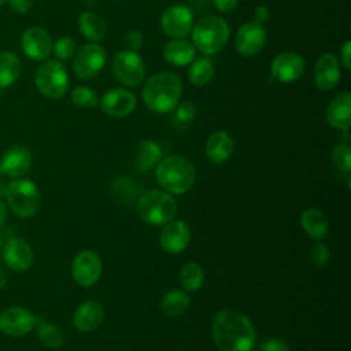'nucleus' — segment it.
I'll return each instance as SVG.
<instances>
[{"label": "nucleus", "instance_id": "nucleus-35", "mask_svg": "<svg viewBox=\"0 0 351 351\" xmlns=\"http://www.w3.org/2000/svg\"><path fill=\"white\" fill-rule=\"evenodd\" d=\"M174 110H176L174 111V121H176L177 125L191 123L195 119L196 114H197V107L189 100L177 104Z\"/></svg>", "mask_w": 351, "mask_h": 351}, {"label": "nucleus", "instance_id": "nucleus-34", "mask_svg": "<svg viewBox=\"0 0 351 351\" xmlns=\"http://www.w3.org/2000/svg\"><path fill=\"white\" fill-rule=\"evenodd\" d=\"M71 101L82 108L95 107L99 101L97 95L88 86H75L71 90Z\"/></svg>", "mask_w": 351, "mask_h": 351}, {"label": "nucleus", "instance_id": "nucleus-42", "mask_svg": "<svg viewBox=\"0 0 351 351\" xmlns=\"http://www.w3.org/2000/svg\"><path fill=\"white\" fill-rule=\"evenodd\" d=\"M213 3L221 12H230L239 5V0H213Z\"/></svg>", "mask_w": 351, "mask_h": 351}, {"label": "nucleus", "instance_id": "nucleus-22", "mask_svg": "<svg viewBox=\"0 0 351 351\" xmlns=\"http://www.w3.org/2000/svg\"><path fill=\"white\" fill-rule=\"evenodd\" d=\"M103 317L104 311L101 304L96 300H86L75 310L73 324L80 332H92L101 325Z\"/></svg>", "mask_w": 351, "mask_h": 351}, {"label": "nucleus", "instance_id": "nucleus-7", "mask_svg": "<svg viewBox=\"0 0 351 351\" xmlns=\"http://www.w3.org/2000/svg\"><path fill=\"white\" fill-rule=\"evenodd\" d=\"M34 82L37 89L48 99L63 97L69 88V74L59 60H47L36 71Z\"/></svg>", "mask_w": 351, "mask_h": 351}, {"label": "nucleus", "instance_id": "nucleus-16", "mask_svg": "<svg viewBox=\"0 0 351 351\" xmlns=\"http://www.w3.org/2000/svg\"><path fill=\"white\" fill-rule=\"evenodd\" d=\"M136 96L123 88H115L104 93L100 100V107L104 114L112 118H122L133 112L136 108Z\"/></svg>", "mask_w": 351, "mask_h": 351}, {"label": "nucleus", "instance_id": "nucleus-19", "mask_svg": "<svg viewBox=\"0 0 351 351\" xmlns=\"http://www.w3.org/2000/svg\"><path fill=\"white\" fill-rule=\"evenodd\" d=\"M21 45L26 56L33 60H44L52 51L51 36L41 27H29L21 37Z\"/></svg>", "mask_w": 351, "mask_h": 351}, {"label": "nucleus", "instance_id": "nucleus-31", "mask_svg": "<svg viewBox=\"0 0 351 351\" xmlns=\"http://www.w3.org/2000/svg\"><path fill=\"white\" fill-rule=\"evenodd\" d=\"M189 64L191 66L188 69V78L193 85L203 86L213 78L214 66L208 58L193 59Z\"/></svg>", "mask_w": 351, "mask_h": 351}, {"label": "nucleus", "instance_id": "nucleus-33", "mask_svg": "<svg viewBox=\"0 0 351 351\" xmlns=\"http://www.w3.org/2000/svg\"><path fill=\"white\" fill-rule=\"evenodd\" d=\"M332 162L333 165L344 171V173H348L350 171V167H351V148L347 143H339L333 147L332 149Z\"/></svg>", "mask_w": 351, "mask_h": 351}, {"label": "nucleus", "instance_id": "nucleus-27", "mask_svg": "<svg viewBox=\"0 0 351 351\" xmlns=\"http://www.w3.org/2000/svg\"><path fill=\"white\" fill-rule=\"evenodd\" d=\"M162 160V148L152 140H143L137 147L136 167L140 171H149Z\"/></svg>", "mask_w": 351, "mask_h": 351}, {"label": "nucleus", "instance_id": "nucleus-24", "mask_svg": "<svg viewBox=\"0 0 351 351\" xmlns=\"http://www.w3.org/2000/svg\"><path fill=\"white\" fill-rule=\"evenodd\" d=\"M196 48L185 38H174L163 48V58L173 66L184 67L195 59Z\"/></svg>", "mask_w": 351, "mask_h": 351}, {"label": "nucleus", "instance_id": "nucleus-25", "mask_svg": "<svg viewBox=\"0 0 351 351\" xmlns=\"http://www.w3.org/2000/svg\"><path fill=\"white\" fill-rule=\"evenodd\" d=\"M300 223L303 230L314 240L326 237L329 232V222L326 215L318 208H307L300 215Z\"/></svg>", "mask_w": 351, "mask_h": 351}, {"label": "nucleus", "instance_id": "nucleus-4", "mask_svg": "<svg viewBox=\"0 0 351 351\" xmlns=\"http://www.w3.org/2000/svg\"><path fill=\"white\" fill-rule=\"evenodd\" d=\"M229 25L218 15L202 18L192 29L193 47L204 55H215L229 40Z\"/></svg>", "mask_w": 351, "mask_h": 351}, {"label": "nucleus", "instance_id": "nucleus-21", "mask_svg": "<svg viewBox=\"0 0 351 351\" xmlns=\"http://www.w3.org/2000/svg\"><path fill=\"white\" fill-rule=\"evenodd\" d=\"M326 121L339 130H347L351 123V95L341 92L336 95L326 108Z\"/></svg>", "mask_w": 351, "mask_h": 351}, {"label": "nucleus", "instance_id": "nucleus-43", "mask_svg": "<svg viewBox=\"0 0 351 351\" xmlns=\"http://www.w3.org/2000/svg\"><path fill=\"white\" fill-rule=\"evenodd\" d=\"M269 8L266 5H258L255 8V12H254V18H255V22L259 23V25H263L267 19H269Z\"/></svg>", "mask_w": 351, "mask_h": 351}, {"label": "nucleus", "instance_id": "nucleus-8", "mask_svg": "<svg viewBox=\"0 0 351 351\" xmlns=\"http://www.w3.org/2000/svg\"><path fill=\"white\" fill-rule=\"evenodd\" d=\"M112 73L121 84L126 86H137L144 80L145 66L137 52L125 49L114 56Z\"/></svg>", "mask_w": 351, "mask_h": 351}, {"label": "nucleus", "instance_id": "nucleus-37", "mask_svg": "<svg viewBox=\"0 0 351 351\" xmlns=\"http://www.w3.org/2000/svg\"><path fill=\"white\" fill-rule=\"evenodd\" d=\"M310 259L315 267H325L330 261V251L324 243H315L310 250Z\"/></svg>", "mask_w": 351, "mask_h": 351}, {"label": "nucleus", "instance_id": "nucleus-36", "mask_svg": "<svg viewBox=\"0 0 351 351\" xmlns=\"http://www.w3.org/2000/svg\"><path fill=\"white\" fill-rule=\"evenodd\" d=\"M52 49L55 52V56L60 60H67L71 59L75 55L77 47H75V41L70 37H60L55 41V44H52Z\"/></svg>", "mask_w": 351, "mask_h": 351}, {"label": "nucleus", "instance_id": "nucleus-39", "mask_svg": "<svg viewBox=\"0 0 351 351\" xmlns=\"http://www.w3.org/2000/svg\"><path fill=\"white\" fill-rule=\"evenodd\" d=\"M259 351H291V350L284 340L277 337H270L261 343Z\"/></svg>", "mask_w": 351, "mask_h": 351}, {"label": "nucleus", "instance_id": "nucleus-5", "mask_svg": "<svg viewBox=\"0 0 351 351\" xmlns=\"http://www.w3.org/2000/svg\"><path fill=\"white\" fill-rule=\"evenodd\" d=\"M177 211L178 207L173 196L159 189L147 191L137 202L138 217L149 225H165L174 219Z\"/></svg>", "mask_w": 351, "mask_h": 351}, {"label": "nucleus", "instance_id": "nucleus-9", "mask_svg": "<svg viewBox=\"0 0 351 351\" xmlns=\"http://www.w3.org/2000/svg\"><path fill=\"white\" fill-rule=\"evenodd\" d=\"M106 60L107 56L103 47L96 43H88L75 51L73 69L78 78L90 80L103 70Z\"/></svg>", "mask_w": 351, "mask_h": 351}, {"label": "nucleus", "instance_id": "nucleus-20", "mask_svg": "<svg viewBox=\"0 0 351 351\" xmlns=\"http://www.w3.org/2000/svg\"><path fill=\"white\" fill-rule=\"evenodd\" d=\"M32 166V152L23 145L10 147L1 156L0 169L4 176L12 178H21Z\"/></svg>", "mask_w": 351, "mask_h": 351}, {"label": "nucleus", "instance_id": "nucleus-47", "mask_svg": "<svg viewBox=\"0 0 351 351\" xmlns=\"http://www.w3.org/2000/svg\"><path fill=\"white\" fill-rule=\"evenodd\" d=\"M5 1H7V0H0V5H1V4H4Z\"/></svg>", "mask_w": 351, "mask_h": 351}, {"label": "nucleus", "instance_id": "nucleus-28", "mask_svg": "<svg viewBox=\"0 0 351 351\" xmlns=\"http://www.w3.org/2000/svg\"><path fill=\"white\" fill-rule=\"evenodd\" d=\"M34 328L37 332L38 340L49 348H59L64 343V335L56 325L48 322L44 317H36Z\"/></svg>", "mask_w": 351, "mask_h": 351}, {"label": "nucleus", "instance_id": "nucleus-18", "mask_svg": "<svg viewBox=\"0 0 351 351\" xmlns=\"http://www.w3.org/2000/svg\"><path fill=\"white\" fill-rule=\"evenodd\" d=\"M341 77L340 62L336 55L330 52L322 53L314 67V82L315 86L321 90H332L336 88Z\"/></svg>", "mask_w": 351, "mask_h": 351}, {"label": "nucleus", "instance_id": "nucleus-38", "mask_svg": "<svg viewBox=\"0 0 351 351\" xmlns=\"http://www.w3.org/2000/svg\"><path fill=\"white\" fill-rule=\"evenodd\" d=\"M123 44L126 49L137 52L144 44V37L138 30H129L123 37Z\"/></svg>", "mask_w": 351, "mask_h": 351}, {"label": "nucleus", "instance_id": "nucleus-10", "mask_svg": "<svg viewBox=\"0 0 351 351\" xmlns=\"http://www.w3.org/2000/svg\"><path fill=\"white\" fill-rule=\"evenodd\" d=\"M36 317L25 307L11 306L0 313V330L5 336L21 337L34 328Z\"/></svg>", "mask_w": 351, "mask_h": 351}, {"label": "nucleus", "instance_id": "nucleus-44", "mask_svg": "<svg viewBox=\"0 0 351 351\" xmlns=\"http://www.w3.org/2000/svg\"><path fill=\"white\" fill-rule=\"evenodd\" d=\"M7 213H8V210H7V204L1 200V197H0V228L4 225V222H5V219H7Z\"/></svg>", "mask_w": 351, "mask_h": 351}, {"label": "nucleus", "instance_id": "nucleus-23", "mask_svg": "<svg viewBox=\"0 0 351 351\" xmlns=\"http://www.w3.org/2000/svg\"><path fill=\"white\" fill-rule=\"evenodd\" d=\"M233 138L225 130L214 132L206 143V156L215 165L225 163L233 154Z\"/></svg>", "mask_w": 351, "mask_h": 351}, {"label": "nucleus", "instance_id": "nucleus-48", "mask_svg": "<svg viewBox=\"0 0 351 351\" xmlns=\"http://www.w3.org/2000/svg\"><path fill=\"white\" fill-rule=\"evenodd\" d=\"M117 1H121V0H117Z\"/></svg>", "mask_w": 351, "mask_h": 351}, {"label": "nucleus", "instance_id": "nucleus-1", "mask_svg": "<svg viewBox=\"0 0 351 351\" xmlns=\"http://www.w3.org/2000/svg\"><path fill=\"white\" fill-rule=\"evenodd\" d=\"M213 340L219 351H251L255 346V328L240 311L221 310L213 319Z\"/></svg>", "mask_w": 351, "mask_h": 351}, {"label": "nucleus", "instance_id": "nucleus-29", "mask_svg": "<svg viewBox=\"0 0 351 351\" xmlns=\"http://www.w3.org/2000/svg\"><path fill=\"white\" fill-rule=\"evenodd\" d=\"M189 303L191 299L186 292L181 289H171L162 298L160 308L169 317H178L189 308Z\"/></svg>", "mask_w": 351, "mask_h": 351}, {"label": "nucleus", "instance_id": "nucleus-13", "mask_svg": "<svg viewBox=\"0 0 351 351\" xmlns=\"http://www.w3.org/2000/svg\"><path fill=\"white\" fill-rule=\"evenodd\" d=\"M160 26L165 34L173 38H182L192 30L193 14L186 5H171L163 12Z\"/></svg>", "mask_w": 351, "mask_h": 351}, {"label": "nucleus", "instance_id": "nucleus-26", "mask_svg": "<svg viewBox=\"0 0 351 351\" xmlns=\"http://www.w3.org/2000/svg\"><path fill=\"white\" fill-rule=\"evenodd\" d=\"M78 29L84 37H86L88 40H90L93 43L103 40L107 33L106 21L100 15H97L92 11H85L80 15Z\"/></svg>", "mask_w": 351, "mask_h": 351}, {"label": "nucleus", "instance_id": "nucleus-46", "mask_svg": "<svg viewBox=\"0 0 351 351\" xmlns=\"http://www.w3.org/2000/svg\"><path fill=\"white\" fill-rule=\"evenodd\" d=\"M1 247H3V239H1V236H0V254H1Z\"/></svg>", "mask_w": 351, "mask_h": 351}, {"label": "nucleus", "instance_id": "nucleus-2", "mask_svg": "<svg viewBox=\"0 0 351 351\" xmlns=\"http://www.w3.org/2000/svg\"><path fill=\"white\" fill-rule=\"evenodd\" d=\"M182 81L171 71H160L149 77L143 86V99L155 112L166 114L176 108L181 99Z\"/></svg>", "mask_w": 351, "mask_h": 351}, {"label": "nucleus", "instance_id": "nucleus-11", "mask_svg": "<svg viewBox=\"0 0 351 351\" xmlns=\"http://www.w3.org/2000/svg\"><path fill=\"white\" fill-rule=\"evenodd\" d=\"M304 73V60L296 52H281L270 64V75L282 84H291L298 81Z\"/></svg>", "mask_w": 351, "mask_h": 351}, {"label": "nucleus", "instance_id": "nucleus-12", "mask_svg": "<svg viewBox=\"0 0 351 351\" xmlns=\"http://www.w3.org/2000/svg\"><path fill=\"white\" fill-rule=\"evenodd\" d=\"M74 281L81 287H90L97 282L101 274V261L93 251L85 250L75 255L71 263Z\"/></svg>", "mask_w": 351, "mask_h": 351}, {"label": "nucleus", "instance_id": "nucleus-30", "mask_svg": "<svg viewBox=\"0 0 351 351\" xmlns=\"http://www.w3.org/2000/svg\"><path fill=\"white\" fill-rule=\"evenodd\" d=\"M21 74V60L12 52H0V89L12 85Z\"/></svg>", "mask_w": 351, "mask_h": 351}, {"label": "nucleus", "instance_id": "nucleus-45", "mask_svg": "<svg viewBox=\"0 0 351 351\" xmlns=\"http://www.w3.org/2000/svg\"><path fill=\"white\" fill-rule=\"evenodd\" d=\"M5 186H7V184H5V181H4V173H3L1 169H0V197L4 196Z\"/></svg>", "mask_w": 351, "mask_h": 351}, {"label": "nucleus", "instance_id": "nucleus-6", "mask_svg": "<svg viewBox=\"0 0 351 351\" xmlns=\"http://www.w3.org/2000/svg\"><path fill=\"white\" fill-rule=\"evenodd\" d=\"M4 196L11 211L19 218L33 217L41 203V196L37 185L27 178H15L5 186Z\"/></svg>", "mask_w": 351, "mask_h": 351}, {"label": "nucleus", "instance_id": "nucleus-32", "mask_svg": "<svg viewBox=\"0 0 351 351\" xmlns=\"http://www.w3.org/2000/svg\"><path fill=\"white\" fill-rule=\"evenodd\" d=\"M178 278H180V284H181L184 291L196 292L203 285L204 274H203L202 267L197 263L189 262V263H185L182 266Z\"/></svg>", "mask_w": 351, "mask_h": 351}, {"label": "nucleus", "instance_id": "nucleus-15", "mask_svg": "<svg viewBox=\"0 0 351 351\" xmlns=\"http://www.w3.org/2000/svg\"><path fill=\"white\" fill-rule=\"evenodd\" d=\"M1 255L5 265L14 271H26L33 263V250L22 239L12 237L1 247Z\"/></svg>", "mask_w": 351, "mask_h": 351}, {"label": "nucleus", "instance_id": "nucleus-40", "mask_svg": "<svg viewBox=\"0 0 351 351\" xmlns=\"http://www.w3.org/2000/svg\"><path fill=\"white\" fill-rule=\"evenodd\" d=\"M340 62L346 70H351V41L347 40L340 49Z\"/></svg>", "mask_w": 351, "mask_h": 351}, {"label": "nucleus", "instance_id": "nucleus-3", "mask_svg": "<svg viewBox=\"0 0 351 351\" xmlns=\"http://www.w3.org/2000/svg\"><path fill=\"white\" fill-rule=\"evenodd\" d=\"M155 177L158 184L167 193L182 195L193 186L196 180V170L189 159L174 155L162 159L156 165Z\"/></svg>", "mask_w": 351, "mask_h": 351}, {"label": "nucleus", "instance_id": "nucleus-17", "mask_svg": "<svg viewBox=\"0 0 351 351\" xmlns=\"http://www.w3.org/2000/svg\"><path fill=\"white\" fill-rule=\"evenodd\" d=\"M191 240V230L184 221L171 219L165 223L160 230L159 243L160 247L169 254H180L182 252Z\"/></svg>", "mask_w": 351, "mask_h": 351}, {"label": "nucleus", "instance_id": "nucleus-41", "mask_svg": "<svg viewBox=\"0 0 351 351\" xmlns=\"http://www.w3.org/2000/svg\"><path fill=\"white\" fill-rule=\"evenodd\" d=\"M10 8L18 14H26L32 8V0H8Z\"/></svg>", "mask_w": 351, "mask_h": 351}, {"label": "nucleus", "instance_id": "nucleus-14", "mask_svg": "<svg viewBox=\"0 0 351 351\" xmlns=\"http://www.w3.org/2000/svg\"><path fill=\"white\" fill-rule=\"evenodd\" d=\"M266 43V30L263 25L247 22L241 25L234 37V47L243 56H254L259 53Z\"/></svg>", "mask_w": 351, "mask_h": 351}]
</instances>
